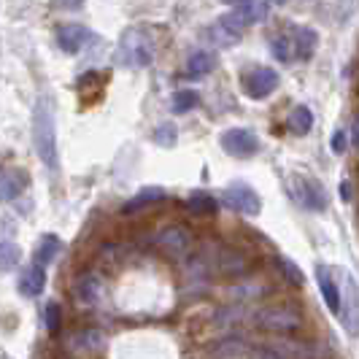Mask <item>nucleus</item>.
<instances>
[{
    "label": "nucleus",
    "mask_w": 359,
    "mask_h": 359,
    "mask_svg": "<svg viewBox=\"0 0 359 359\" xmlns=\"http://www.w3.org/2000/svg\"><path fill=\"white\" fill-rule=\"evenodd\" d=\"M33 144H36L38 160L49 170H57V114H54L52 95H41L33 111Z\"/></svg>",
    "instance_id": "obj_1"
},
{
    "label": "nucleus",
    "mask_w": 359,
    "mask_h": 359,
    "mask_svg": "<svg viewBox=\"0 0 359 359\" xmlns=\"http://www.w3.org/2000/svg\"><path fill=\"white\" fill-rule=\"evenodd\" d=\"M114 60H116L122 68H135V71L151 65V60H154L151 36L146 33L144 27H130L125 36L119 38V46H116Z\"/></svg>",
    "instance_id": "obj_2"
},
{
    "label": "nucleus",
    "mask_w": 359,
    "mask_h": 359,
    "mask_svg": "<svg viewBox=\"0 0 359 359\" xmlns=\"http://www.w3.org/2000/svg\"><path fill=\"white\" fill-rule=\"evenodd\" d=\"M268 11H270L268 0H241V3H235L233 11L224 14L219 22L241 36L246 27H252L257 22H265V19H268Z\"/></svg>",
    "instance_id": "obj_3"
},
{
    "label": "nucleus",
    "mask_w": 359,
    "mask_h": 359,
    "mask_svg": "<svg viewBox=\"0 0 359 359\" xmlns=\"http://www.w3.org/2000/svg\"><path fill=\"white\" fill-rule=\"evenodd\" d=\"M254 322H257V327H262L268 332H294V330H300L303 316L289 306H270L259 308L254 313Z\"/></svg>",
    "instance_id": "obj_4"
},
{
    "label": "nucleus",
    "mask_w": 359,
    "mask_h": 359,
    "mask_svg": "<svg viewBox=\"0 0 359 359\" xmlns=\"http://www.w3.org/2000/svg\"><path fill=\"white\" fill-rule=\"evenodd\" d=\"M219 144L230 157H238V160H249L259 151V138L249 127H233V130L222 133Z\"/></svg>",
    "instance_id": "obj_5"
},
{
    "label": "nucleus",
    "mask_w": 359,
    "mask_h": 359,
    "mask_svg": "<svg viewBox=\"0 0 359 359\" xmlns=\"http://www.w3.org/2000/svg\"><path fill=\"white\" fill-rule=\"evenodd\" d=\"M224 205L243 216H257L262 211V198L254 192L249 184H233L224 189Z\"/></svg>",
    "instance_id": "obj_6"
},
{
    "label": "nucleus",
    "mask_w": 359,
    "mask_h": 359,
    "mask_svg": "<svg viewBox=\"0 0 359 359\" xmlns=\"http://www.w3.org/2000/svg\"><path fill=\"white\" fill-rule=\"evenodd\" d=\"M154 246L160 249L165 257H187L192 252V233L181 224H173V227H165L157 238H154Z\"/></svg>",
    "instance_id": "obj_7"
},
{
    "label": "nucleus",
    "mask_w": 359,
    "mask_h": 359,
    "mask_svg": "<svg viewBox=\"0 0 359 359\" xmlns=\"http://www.w3.org/2000/svg\"><path fill=\"white\" fill-rule=\"evenodd\" d=\"M341 322L348 335H359V287L351 276H346V292L341 294Z\"/></svg>",
    "instance_id": "obj_8"
},
{
    "label": "nucleus",
    "mask_w": 359,
    "mask_h": 359,
    "mask_svg": "<svg viewBox=\"0 0 359 359\" xmlns=\"http://www.w3.org/2000/svg\"><path fill=\"white\" fill-rule=\"evenodd\" d=\"M243 90L252 100H265L278 90V73L273 68H257L243 79Z\"/></svg>",
    "instance_id": "obj_9"
},
{
    "label": "nucleus",
    "mask_w": 359,
    "mask_h": 359,
    "mask_svg": "<svg viewBox=\"0 0 359 359\" xmlns=\"http://www.w3.org/2000/svg\"><path fill=\"white\" fill-rule=\"evenodd\" d=\"M92 38V33L81 25H62L57 30V46L65 54H76L87 46V41Z\"/></svg>",
    "instance_id": "obj_10"
},
{
    "label": "nucleus",
    "mask_w": 359,
    "mask_h": 359,
    "mask_svg": "<svg viewBox=\"0 0 359 359\" xmlns=\"http://www.w3.org/2000/svg\"><path fill=\"white\" fill-rule=\"evenodd\" d=\"M281 359H319V348L313 343L306 341H292V338H278V341L270 346Z\"/></svg>",
    "instance_id": "obj_11"
},
{
    "label": "nucleus",
    "mask_w": 359,
    "mask_h": 359,
    "mask_svg": "<svg viewBox=\"0 0 359 359\" xmlns=\"http://www.w3.org/2000/svg\"><path fill=\"white\" fill-rule=\"evenodd\" d=\"M297 200L311 211H324L327 208V195L324 187L316 179H300L297 181Z\"/></svg>",
    "instance_id": "obj_12"
},
{
    "label": "nucleus",
    "mask_w": 359,
    "mask_h": 359,
    "mask_svg": "<svg viewBox=\"0 0 359 359\" xmlns=\"http://www.w3.org/2000/svg\"><path fill=\"white\" fill-rule=\"evenodd\" d=\"M100 292H103V287H100V278L95 273H81L73 284V294L81 306H95L100 300Z\"/></svg>",
    "instance_id": "obj_13"
},
{
    "label": "nucleus",
    "mask_w": 359,
    "mask_h": 359,
    "mask_svg": "<svg viewBox=\"0 0 359 359\" xmlns=\"http://www.w3.org/2000/svg\"><path fill=\"white\" fill-rule=\"evenodd\" d=\"M43 287H46V270L41 268L38 262H33V265H27V268L22 270V276H19V292L25 297H38L43 292Z\"/></svg>",
    "instance_id": "obj_14"
},
{
    "label": "nucleus",
    "mask_w": 359,
    "mask_h": 359,
    "mask_svg": "<svg viewBox=\"0 0 359 359\" xmlns=\"http://www.w3.org/2000/svg\"><path fill=\"white\" fill-rule=\"evenodd\" d=\"M316 281H319V292H322L327 308H330L332 313H341V289H338V284H335V278H332L330 268L319 265V268H316Z\"/></svg>",
    "instance_id": "obj_15"
},
{
    "label": "nucleus",
    "mask_w": 359,
    "mask_h": 359,
    "mask_svg": "<svg viewBox=\"0 0 359 359\" xmlns=\"http://www.w3.org/2000/svg\"><path fill=\"white\" fill-rule=\"evenodd\" d=\"M316 30H311V27H294V36H292V52L297 60H311L313 52H316Z\"/></svg>",
    "instance_id": "obj_16"
},
{
    "label": "nucleus",
    "mask_w": 359,
    "mask_h": 359,
    "mask_svg": "<svg viewBox=\"0 0 359 359\" xmlns=\"http://www.w3.org/2000/svg\"><path fill=\"white\" fill-rule=\"evenodd\" d=\"M216 273H222V276H241V273H246L243 254L233 252V249H219V254H216Z\"/></svg>",
    "instance_id": "obj_17"
},
{
    "label": "nucleus",
    "mask_w": 359,
    "mask_h": 359,
    "mask_svg": "<svg viewBox=\"0 0 359 359\" xmlns=\"http://www.w3.org/2000/svg\"><path fill=\"white\" fill-rule=\"evenodd\" d=\"M62 254V241L57 238V235H43L41 238V243L36 246V262L41 268H46V265H52L54 259Z\"/></svg>",
    "instance_id": "obj_18"
},
{
    "label": "nucleus",
    "mask_w": 359,
    "mask_h": 359,
    "mask_svg": "<svg viewBox=\"0 0 359 359\" xmlns=\"http://www.w3.org/2000/svg\"><path fill=\"white\" fill-rule=\"evenodd\" d=\"M25 187V176L17 170H0V203H8V200L19 198Z\"/></svg>",
    "instance_id": "obj_19"
},
{
    "label": "nucleus",
    "mask_w": 359,
    "mask_h": 359,
    "mask_svg": "<svg viewBox=\"0 0 359 359\" xmlns=\"http://www.w3.org/2000/svg\"><path fill=\"white\" fill-rule=\"evenodd\" d=\"M287 127L292 135H308L311 127H313V114L308 106H297L292 108V114L287 116Z\"/></svg>",
    "instance_id": "obj_20"
},
{
    "label": "nucleus",
    "mask_w": 359,
    "mask_h": 359,
    "mask_svg": "<svg viewBox=\"0 0 359 359\" xmlns=\"http://www.w3.org/2000/svg\"><path fill=\"white\" fill-rule=\"evenodd\" d=\"M157 200H165V192H162L160 187H151V189H141L135 198H130L125 203V208H122V214H133V211H138V208H144L149 203H157Z\"/></svg>",
    "instance_id": "obj_21"
},
{
    "label": "nucleus",
    "mask_w": 359,
    "mask_h": 359,
    "mask_svg": "<svg viewBox=\"0 0 359 359\" xmlns=\"http://www.w3.org/2000/svg\"><path fill=\"white\" fill-rule=\"evenodd\" d=\"M205 33H208V38H211V43H216L219 49H230V46H235V43L241 41V36H238V33H233L230 27H224L222 22L211 25Z\"/></svg>",
    "instance_id": "obj_22"
},
{
    "label": "nucleus",
    "mask_w": 359,
    "mask_h": 359,
    "mask_svg": "<svg viewBox=\"0 0 359 359\" xmlns=\"http://www.w3.org/2000/svg\"><path fill=\"white\" fill-rule=\"evenodd\" d=\"M187 205H189V211L198 216H211L216 214V200L211 195H205V192H192L189 200H187Z\"/></svg>",
    "instance_id": "obj_23"
},
{
    "label": "nucleus",
    "mask_w": 359,
    "mask_h": 359,
    "mask_svg": "<svg viewBox=\"0 0 359 359\" xmlns=\"http://www.w3.org/2000/svg\"><path fill=\"white\" fill-rule=\"evenodd\" d=\"M214 54L211 52H195L189 57V62H187V71L192 73V76H205V73L214 71Z\"/></svg>",
    "instance_id": "obj_24"
},
{
    "label": "nucleus",
    "mask_w": 359,
    "mask_h": 359,
    "mask_svg": "<svg viewBox=\"0 0 359 359\" xmlns=\"http://www.w3.org/2000/svg\"><path fill=\"white\" fill-rule=\"evenodd\" d=\"M19 259H22V252H19L17 243H8V241H3V243H0V273H6V270H14L19 265Z\"/></svg>",
    "instance_id": "obj_25"
},
{
    "label": "nucleus",
    "mask_w": 359,
    "mask_h": 359,
    "mask_svg": "<svg viewBox=\"0 0 359 359\" xmlns=\"http://www.w3.org/2000/svg\"><path fill=\"white\" fill-rule=\"evenodd\" d=\"M200 103V95L195 90H179L173 95V111L176 114H187Z\"/></svg>",
    "instance_id": "obj_26"
},
{
    "label": "nucleus",
    "mask_w": 359,
    "mask_h": 359,
    "mask_svg": "<svg viewBox=\"0 0 359 359\" xmlns=\"http://www.w3.org/2000/svg\"><path fill=\"white\" fill-rule=\"evenodd\" d=\"M276 262H278V268L284 270V276H287L289 284H294V287H303V284H306V276H303V270L297 268L292 259H287V257H278Z\"/></svg>",
    "instance_id": "obj_27"
},
{
    "label": "nucleus",
    "mask_w": 359,
    "mask_h": 359,
    "mask_svg": "<svg viewBox=\"0 0 359 359\" xmlns=\"http://www.w3.org/2000/svg\"><path fill=\"white\" fill-rule=\"evenodd\" d=\"M176 141H179V130H176L173 122H165V125H160L157 130H154V144L173 146Z\"/></svg>",
    "instance_id": "obj_28"
},
{
    "label": "nucleus",
    "mask_w": 359,
    "mask_h": 359,
    "mask_svg": "<svg viewBox=\"0 0 359 359\" xmlns=\"http://www.w3.org/2000/svg\"><path fill=\"white\" fill-rule=\"evenodd\" d=\"M270 49H273V54H276L281 62H289V60L294 57V52H292V38H287V36H276V38H273Z\"/></svg>",
    "instance_id": "obj_29"
},
{
    "label": "nucleus",
    "mask_w": 359,
    "mask_h": 359,
    "mask_svg": "<svg viewBox=\"0 0 359 359\" xmlns=\"http://www.w3.org/2000/svg\"><path fill=\"white\" fill-rule=\"evenodd\" d=\"M243 348H246V343L241 338H230V341H222L216 346V357H238Z\"/></svg>",
    "instance_id": "obj_30"
},
{
    "label": "nucleus",
    "mask_w": 359,
    "mask_h": 359,
    "mask_svg": "<svg viewBox=\"0 0 359 359\" xmlns=\"http://www.w3.org/2000/svg\"><path fill=\"white\" fill-rule=\"evenodd\" d=\"M43 322H46V330H49L52 335H57L60 322H62V311H60L57 303H49V306H46V311H43Z\"/></svg>",
    "instance_id": "obj_31"
},
{
    "label": "nucleus",
    "mask_w": 359,
    "mask_h": 359,
    "mask_svg": "<svg viewBox=\"0 0 359 359\" xmlns=\"http://www.w3.org/2000/svg\"><path fill=\"white\" fill-rule=\"evenodd\" d=\"M100 341H103V335H100V332H95V330H90V332L76 335V338H73V346H76V348H97Z\"/></svg>",
    "instance_id": "obj_32"
},
{
    "label": "nucleus",
    "mask_w": 359,
    "mask_h": 359,
    "mask_svg": "<svg viewBox=\"0 0 359 359\" xmlns=\"http://www.w3.org/2000/svg\"><path fill=\"white\" fill-rule=\"evenodd\" d=\"M332 151H335V154H343V151H346V133H343V130H338V133L332 135Z\"/></svg>",
    "instance_id": "obj_33"
},
{
    "label": "nucleus",
    "mask_w": 359,
    "mask_h": 359,
    "mask_svg": "<svg viewBox=\"0 0 359 359\" xmlns=\"http://www.w3.org/2000/svg\"><path fill=\"white\" fill-rule=\"evenodd\" d=\"M57 8H65V11H76L84 6V0H52Z\"/></svg>",
    "instance_id": "obj_34"
},
{
    "label": "nucleus",
    "mask_w": 359,
    "mask_h": 359,
    "mask_svg": "<svg viewBox=\"0 0 359 359\" xmlns=\"http://www.w3.org/2000/svg\"><path fill=\"white\" fill-rule=\"evenodd\" d=\"M254 359H281L273 348H259L257 354H254Z\"/></svg>",
    "instance_id": "obj_35"
},
{
    "label": "nucleus",
    "mask_w": 359,
    "mask_h": 359,
    "mask_svg": "<svg viewBox=\"0 0 359 359\" xmlns=\"http://www.w3.org/2000/svg\"><path fill=\"white\" fill-rule=\"evenodd\" d=\"M341 200L343 203H348V200H351V184H348V181H343L341 184Z\"/></svg>",
    "instance_id": "obj_36"
},
{
    "label": "nucleus",
    "mask_w": 359,
    "mask_h": 359,
    "mask_svg": "<svg viewBox=\"0 0 359 359\" xmlns=\"http://www.w3.org/2000/svg\"><path fill=\"white\" fill-rule=\"evenodd\" d=\"M273 3H278V6H281V3H287V0H273Z\"/></svg>",
    "instance_id": "obj_37"
},
{
    "label": "nucleus",
    "mask_w": 359,
    "mask_h": 359,
    "mask_svg": "<svg viewBox=\"0 0 359 359\" xmlns=\"http://www.w3.org/2000/svg\"><path fill=\"white\" fill-rule=\"evenodd\" d=\"M224 3H241V0H224Z\"/></svg>",
    "instance_id": "obj_38"
}]
</instances>
